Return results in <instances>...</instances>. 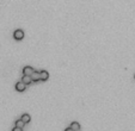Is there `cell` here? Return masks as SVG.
<instances>
[{
    "label": "cell",
    "instance_id": "cell-6",
    "mask_svg": "<svg viewBox=\"0 0 135 131\" xmlns=\"http://www.w3.org/2000/svg\"><path fill=\"white\" fill-rule=\"evenodd\" d=\"M22 81L24 82L25 85H30L32 82V79H31V75H24L22 79Z\"/></svg>",
    "mask_w": 135,
    "mask_h": 131
},
{
    "label": "cell",
    "instance_id": "cell-8",
    "mask_svg": "<svg viewBox=\"0 0 135 131\" xmlns=\"http://www.w3.org/2000/svg\"><path fill=\"white\" fill-rule=\"evenodd\" d=\"M22 119H23V122L25 123V124H28V123L31 120V117H30L28 113H24V114L22 116Z\"/></svg>",
    "mask_w": 135,
    "mask_h": 131
},
{
    "label": "cell",
    "instance_id": "cell-9",
    "mask_svg": "<svg viewBox=\"0 0 135 131\" xmlns=\"http://www.w3.org/2000/svg\"><path fill=\"white\" fill-rule=\"evenodd\" d=\"M16 126H18V128H22L24 129V126H25V123L23 122V119H18V120H16Z\"/></svg>",
    "mask_w": 135,
    "mask_h": 131
},
{
    "label": "cell",
    "instance_id": "cell-10",
    "mask_svg": "<svg viewBox=\"0 0 135 131\" xmlns=\"http://www.w3.org/2000/svg\"><path fill=\"white\" fill-rule=\"evenodd\" d=\"M23 129L22 128H18V126H14V128L12 129V131H22Z\"/></svg>",
    "mask_w": 135,
    "mask_h": 131
},
{
    "label": "cell",
    "instance_id": "cell-11",
    "mask_svg": "<svg viewBox=\"0 0 135 131\" xmlns=\"http://www.w3.org/2000/svg\"><path fill=\"white\" fill-rule=\"evenodd\" d=\"M134 79H135V74H134Z\"/></svg>",
    "mask_w": 135,
    "mask_h": 131
},
{
    "label": "cell",
    "instance_id": "cell-3",
    "mask_svg": "<svg viewBox=\"0 0 135 131\" xmlns=\"http://www.w3.org/2000/svg\"><path fill=\"white\" fill-rule=\"evenodd\" d=\"M31 79H32V81L34 82L40 81V80H41V74H40V72H36V70H35V72L31 74Z\"/></svg>",
    "mask_w": 135,
    "mask_h": 131
},
{
    "label": "cell",
    "instance_id": "cell-1",
    "mask_svg": "<svg viewBox=\"0 0 135 131\" xmlns=\"http://www.w3.org/2000/svg\"><path fill=\"white\" fill-rule=\"evenodd\" d=\"M13 37H14L16 41H22L24 38V31L23 30H16L14 34H13Z\"/></svg>",
    "mask_w": 135,
    "mask_h": 131
},
{
    "label": "cell",
    "instance_id": "cell-5",
    "mask_svg": "<svg viewBox=\"0 0 135 131\" xmlns=\"http://www.w3.org/2000/svg\"><path fill=\"white\" fill-rule=\"evenodd\" d=\"M40 74H41V81H47L49 79V74H48L47 70H41Z\"/></svg>",
    "mask_w": 135,
    "mask_h": 131
},
{
    "label": "cell",
    "instance_id": "cell-4",
    "mask_svg": "<svg viewBox=\"0 0 135 131\" xmlns=\"http://www.w3.org/2000/svg\"><path fill=\"white\" fill-rule=\"evenodd\" d=\"M34 72H35V69L32 68V67H30V66L24 67V69H23V74L24 75H31Z\"/></svg>",
    "mask_w": 135,
    "mask_h": 131
},
{
    "label": "cell",
    "instance_id": "cell-2",
    "mask_svg": "<svg viewBox=\"0 0 135 131\" xmlns=\"http://www.w3.org/2000/svg\"><path fill=\"white\" fill-rule=\"evenodd\" d=\"M26 89V85L23 81H19L16 84V91L17 92H24Z\"/></svg>",
    "mask_w": 135,
    "mask_h": 131
},
{
    "label": "cell",
    "instance_id": "cell-7",
    "mask_svg": "<svg viewBox=\"0 0 135 131\" xmlns=\"http://www.w3.org/2000/svg\"><path fill=\"white\" fill-rule=\"evenodd\" d=\"M71 129H72L73 131H79L80 130V124H79L78 122H73L72 124H71Z\"/></svg>",
    "mask_w": 135,
    "mask_h": 131
}]
</instances>
